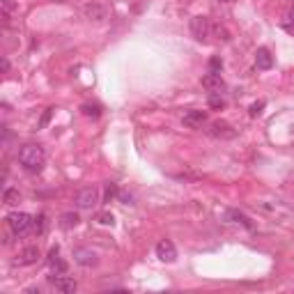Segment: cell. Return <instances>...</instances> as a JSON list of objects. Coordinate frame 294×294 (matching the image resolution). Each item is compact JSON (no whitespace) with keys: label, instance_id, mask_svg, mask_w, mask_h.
Masks as SVG:
<instances>
[{"label":"cell","instance_id":"cell-1","mask_svg":"<svg viewBox=\"0 0 294 294\" xmlns=\"http://www.w3.org/2000/svg\"><path fill=\"white\" fill-rule=\"evenodd\" d=\"M19 166L28 173H42L44 170V163H46V152H44L42 145H35V143H28L19 150Z\"/></svg>","mask_w":294,"mask_h":294},{"label":"cell","instance_id":"cell-2","mask_svg":"<svg viewBox=\"0 0 294 294\" xmlns=\"http://www.w3.org/2000/svg\"><path fill=\"white\" fill-rule=\"evenodd\" d=\"M7 225H9V230H12L16 237H23V234H28L32 230V225H35V216H30V214H26V212H12L7 216Z\"/></svg>","mask_w":294,"mask_h":294},{"label":"cell","instance_id":"cell-3","mask_svg":"<svg viewBox=\"0 0 294 294\" xmlns=\"http://www.w3.org/2000/svg\"><path fill=\"white\" fill-rule=\"evenodd\" d=\"M76 207L78 209H92L97 207V203H99V191L95 189V186H85V189H81L76 193Z\"/></svg>","mask_w":294,"mask_h":294},{"label":"cell","instance_id":"cell-4","mask_svg":"<svg viewBox=\"0 0 294 294\" xmlns=\"http://www.w3.org/2000/svg\"><path fill=\"white\" fill-rule=\"evenodd\" d=\"M191 35L198 42H207V37L212 35V23L207 16H193L191 19Z\"/></svg>","mask_w":294,"mask_h":294},{"label":"cell","instance_id":"cell-5","mask_svg":"<svg viewBox=\"0 0 294 294\" xmlns=\"http://www.w3.org/2000/svg\"><path fill=\"white\" fill-rule=\"evenodd\" d=\"M207 131L214 136V138H223V140L234 138V136H237V129H234L232 124H228L225 120H214L212 124H209Z\"/></svg>","mask_w":294,"mask_h":294},{"label":"cell","instance_id":"cell-6","mask_svg":"<svg viewBox=\"0 0 294 294\" xmlns=\"http://www.w3.org/2000/svg\"><path fill=\"white\" fill-rule=\"evenodd\" d=\"M48 281H51L53 287H56L58 292H62V294H74V292L78 290L76 281H74L71 276H67V273H62V276H56V273H51V276H48Z\"/></svg>","mask_w":294,"mask_h":294},{"label":"cell","instance_id":"cell-7","mask_svg":"<svg viewBox=\"0 0 294 294\" xmlns=\"http://www.w3.org/2000/svg\"><path fill=\"white\" fill-rule=\"evenodd\" d=\"M156 258H159L161 262H175V260H177V248H175V244L170 242V239H161V242L156 244Z\"/></svg>","mask_w":294,"mask_h":294},{"label":"cell","instance_id":"cell-8","mask_svg":"<svg viewBox=\"0 0 294 294\" xmlns=\"http://www.w3.org/2000/svg\"><path fill=\"white\" fill-rule=\"evenodd\" d=\"M48 267H51V271L56 273V276L67 273V262L60 258V246H53L51 251H48Z\"/></svg>","mask_w":294,"mask_h":294},{"label":"cell","instance_id":"cell-9","mask_svg":"<svg viewBox=\"0 0 294 294\" xmlns=\"http://www.w3.org/2000/svg\"><path fill=\"white\" fill-rule=\"evenodd\" d=\"M74 262L81 267H95L97 264V253L92 248H74Z\"/></svg>","mask_w":294,"mask_h":294},{"label":"cell","instance_id":"cell-10","mask_svg":"<svg viewBox=\"0 0 294 294\" xmlns=\"http://www.w3.org/2000/svg\"><path fill=\"white\" fill-rule=\"evenodd\" d=\"M203 87L205 90H209V92H223L225 90V81H223L220 74L209 71V74H205L203 76Z\"/></svg>","mask_w":294,"mask_h":294},{"label":"cell","instance_id":"cell-11","mask_svg":"<svg viewBox=\"0 0 294 294\" xmlns=\"http://www.w3.org/2000/svg\"><path fill=\"white\" fill-rule=\"evenodd\" d=\"M182 122L186 126H191V129H200V126L207 122V113L205 111H186Z\"/></svg>","mask_w":294,"mask_h":294},{"label":"cell","instance_id":"cell-12","mask_svg":"<svg viewBox=\"0 0 294 294\" xmlns=\"http://www.w3.org/2000/svg\"><path fill=\"white\" fill-rule=\"evenodd\" d=\"M255 67L258 69H271L273 67V56H271V51L269 48H258V53H255Z\"/></svg>","mask_w":294,"mask_h":294},{"label":"cell","instance_id":"cell-13","mask_svg":"<svg viewBox=\"0 0 294 294\" xmlns=\"http://www.w3.org/2000/svg\"><path fill=\"white\" fill-rule=\"evenodd\" d=\"M39 258V248L37 246H28L21 251V255L16 258V262L14 264H21V267H28V264H35Z\"/></svg>","mask_w":294,"mask_h":294},{"label":"cell","instance_id":"cell-14","mask_svg":"<svg viewBox=\"0 0 294 294\" xmlns=\"http://www.w3.org/2000/svg\"><path fill=\"white\" fill-rule=\"evenodd\" d=\"M225 218L232 220V223H242L246 230H253V228H255V225L251 223V218H248L244 212H239V209H228V212H225Z\"/></svg>","mask_w":294,"mask_h":294},{"label":"cell","instance_id":"cell-15","mask_svg":"<svg viewBox=\"0 0 294 294\" xmlns=\"http://www.w3.org/2000/svg\"><path fill=\"white\" fill-rule=\"evenodd\" d=\"M85 16L90 19V21H104V19H106V9H104V5H99V3H90V5H85Z\"/></svg>","mask_w":294,"mask_h":294},{"label":"cell","instance_id":"cell-16","mask_svg":"<svg viewBox=\"0 0 294 294\" xmlns=\"http://www.w3.org/2000/svg\"><path fill=\"white\" fill-rule=\"evenodd\" d=\"M207 104H209V108H216L220 111L225 106V99L220 97V92H209V97H207Z\"/></svg>","mask_w":294,"mask_h":294},{"label":"cell","instance_id":"cell-17","mask_svg":"<svg viewBox=\"0 0 294 294\" xmlns=\"http://www.w3.org/2000/svg\"><path fill=\"white\" fill-rule=\"evenodd\" d=\"M3 200H5V205H16L21 200V193H19V189H5Z\"/></svg>","mask_w":294,"mask_h":294},{"label":"cell","instance_id":"cell-18","mask_svg":"<svg viewBox=\"0 0 294 294\" xmlns=\"http://www.w3.org/2000/svg\"><path fill=\"white\" fill-rule=\"evenodd\" d=\"M60 225H62V228H74V225H78V214H74V212L62 214Z\"/></svg>","mask_w":294,"mask_h":294},{"label":"cell","instance_id":"cell-19","mask_svg":"<svg viewBox=\"0 0 294 294\" xmlns=\"http://www.w3.org/2000/svg\"><path fill=\"white\" fill-rule=\"evenodd\" d=\"M0 7H3L5 23H9V19H12V14H14V3H12V0H0Z\"/></svg>","mask_w":294,"mask_h":294},{"label":"cell","instance_id":"cell-20","mask_svg":"<svg viewBox=\"0 0 294 294\" xmlns=\"http://www.w3.org/2000/svg\"><path fill=\"white\" fill-rule=\"evenodd\" d=\"M81 111H83V115H87V117H99L101 115V108L97 104L95 106H92V104H83Z\"/></svg>","mask_w":294,"mask_h":294},{"label":"cell","instance_id":"cell-21","mask_svg":"<svg viewBox=\"0 0 294 294\" xmlns=\"http://www.w3.org/2000/svg\"><path fill=\"white\" fill-rule=\"evenodd\" d=\"M32 228H35L37 234H44V230H46V216H44V214L35 216V225H32Z\"/></svg>","mask_w":294,"mask_h":294},{"label":"cell","instance_id":"cell-22","mask_svg":"<svg viewBox=\"0 0 294 294\" xmlns=\"http://www.w3.org/2000/svg\"><path fill=\"white\" fill-rule=\"evenodd\" d=\"M212 32H216V35H218L220 39H223V42H230V32L225 30L223 26H212Z\"/></svg>","mask_w":294,"mask_h":294},{"label":"cell","instance_id":"cell-23","mask_svg":"<svg viewBox=\"0 0 294 294\" xmlns=\"http://www.w3.org/2000/svg\"><path fill=\"white\" fill-rule=\"evenodd\" d=\"M97 220H99L101 225H113V223H115V218H113V214H108V212H101L99 216H97Z\"/></svg>","mask_w":294,"mask_h":294},{"label":"cell","instance_id":"cell-24","mask_svg":"<svg viewBox=\"0 0 294 294\" xmlns=\"http://www.w3.org/2000/svg\"><path fill=\"white\" fill-rule=\"evenodd\" d=\"M220 69H223V62H220V58H212V60H209V71L220 74Z\"/></svg>","mask_w":294,"mask_h":294},{"label":"cell","instance_id":"cell-25","mask_svg":"<svg viewBox=\"0 0 294 294\" xmlns=\"http://www.w3.org/2000/svg\"><path fill=\"white\" fill-rule=\"evenodd\" d=\"M115 195H117V184H108V186H106V198L104 200H106V203H111Z\"/></svg>","mask_w":294,"mask_h":294},{"label":"cell","instance_id":"cell-26","mask_svg":"<svg viewBox=\"0 0 294 294\" xmlns=\"http://www.w3.org/2000/svg\"><path fill=\"white\" fill-rule=\"evenodd\" d=\"M51 115H53V108H46V111H44L42 120H39V129H44V126L48 124V120H51Z\"/></svg>","mask_w":294,"mask_h":294},{"label":"cell","instance_id":"cell-27","mask_svg":"<svg viewBox=\"0 0 294 294\" xmlns=\"http://www.w3.org/2000/svg\"><path fill=\"white\" fill-rule=\"evenodd\" d=\"M262 108H264V101H258V104H253V106H251V115L258 117L260 113H262Z\"/></svg>","mask_w":294,"mask_h":294},{"label":"cell","instance_id":"cell-28","mask_svg":"<svg viewBox=\"0 0 294 294\" xmlns=\"http://www.w3.org/2000/svg\"><path fill=\"white\" fill-rule=\"evenodd\" d=\"M281 28H283V30L287 32V35H292V37H294V21H285V23H283Z\"/></svg>","mask_w":294,"mask_h":294},{"label":"cell","instance_id":"cell-29","mask_svg":"<svg viewBox=\"0 0 294 294\" xmlns=\"http://www.w3.org/2000/svg\"><path fill=\"white\" fill-rule=\"evenodd\" d=\"M0 71H3V74L9 71V60H7V58H3V60H0Z\"/></svg>","mask_w":294,"mask_h":294},{"label":"cell","instance_id":"cell-30","mask_svg":"<svg viewBox=\"0 0 294 294\" xmlns=\"http://www.w3.org/2000/svg\"><path fill=\"white\" fill-rule=\"evenodd\" d=\"M120 200H122L124 205H129V203H131V195H129V193H120Z\"/></svg>","mask_w":294,"mask_h":294},{"label":"cell","instance_id":"cell-31","mask_svg":"<svg viewBox=\"0 0 294 294\" xmlns=\"http://www.w3.org/2000/svg\"><path fill=\"white\" fill-rule=\"evenodd\" d=\"M26 292H28V294H39V287H28Z\"/></svg>","mask_w":294,"mask_h":294},{"label":"cell","instance_id":"cell-32","mask_svg":"<svg viewBox=\"0 0 294 294\" xmlns=\"http://www.w3.org/2000/svg\"><path fill=\"white\" fill-rule=\"evenodd\" d=\"M287 19H290V21H294V3H292V7H290V14H287Z\"/></svg>","mask_w":294,"mask_h":294},{"label":"cell","instance_id":"cell-33","mask_svg":"<svg viewBox=\"0 0 294 294\" xmlns=\"http://www.w3.org/2000/svg\"><path fill=\"white\" fill-rule=\"evenodd\" d=\"M220 3H234V0H220Z\"/></svg>","mask_w":294,"mask_h":294}]
</instances>
